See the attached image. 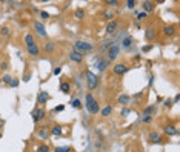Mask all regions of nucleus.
<instances>
[{
    "label": "nucleus",
    "mask_w": 180,
    "mask_h": 152,
    "mask_svg": "<svg viewBox=\"0 0 180 152\" xmlns=\"http://www.w3.org/2000/svg\"><path fill=\"white\" fill-rule=\"evenodd\" d=\"M85 108L91 115H96L97 112H100V106H98V101L94 98L92 94H86L85 97Z\"/></svg>",
    "instance_id": "f257e3e1"
},
{
    "label": "nucleus",
    "mask_w": 180,
    "mask_h": 152,
    "mask_svg": "<svg viewBox=\"0 0 180 152\" xmlns=\"http://www.w3.org/2000/svg\"><path fill=\"white\" fill-rule=\"evenodd\" d=\"M92 49H94V45H92V43L82 42V40H79V42L74 43V51H75V52H80L82 55H85L86 52H91Z\"/></svg>",
    "instance_id": "f03ea898"
},
{
    "label": "nucleus",
    "mask_w": 180,
    "mask_h": 152,
    "mask_svg": "<svg viewBox=\"0 0 180 152\" xmlns=\"http://www.w3.org/2000/svg\"><path fill=\"white\" fill-rule=\"evenodd\" d=\"M86 84H88L89 91H94V89L98 86V77L92 72V71H86Z\"/></svg>",
    "instance_id": "7ed1b4c3"
},
{
    "label": "nucleus",
    "mask_w": 180,
    "mask_h": 152,
    "mask_svg": "<svg viewBox=\"0 0 180 152\" xmlns=\"http://www.w3.org/2000/svg\"><path fill=\"white\" fill-rule=\"evenodd\" d=\"M120 54V46L119 45H112V46L108 49V52H106V55H108V61H112V60H115L117 57H119Z\"/></svg>",
    "instance_id": "20e7f679"
},
{
    "label": "nucleus",
    "mask_w": 180,
    "mask_h": 152,
    "mask_svg": "<svg viewBox=\"0 0 180 152\" xmlns=\"http://www.w3.org/2000/svg\"><path fill=\"white\" fill-rule=\"evenodd\" d=\"M128 66L125 63H115L114 66H112V72H114L115 75H123L125 72H128Z\"/></svg>",
    "instance_id": "39448f33"
},
{
    "label": "nucleus",
    "mask_w": 180,
    "mask_h": 152,
    "mask_svg": "<svg viewBox=\"0 0 180 152\" xmlns=\"http://www.w3.org/2000/svg\"><path fill=\"white\" fill-rule=\"evenodd\" d=\"M45 109H39V108H34V111L31 112V115H33V120H34V123H39L40 120H43L45 118Z\"/></svg>",
    "instance_id": "423d86ee"
},
{
    "label": "nucleus",
    "mask_w": 180,
    "mask_h": 152,
    "mask_svg": "<svg viewBox=\"0 0 180 152\" xmlns=\"http://www.w3.org/2000/svg\"><path fill=\"white\" fill-rule=\"evenodd\" d=\"M34 31L40 37H46V29H45V25L42 22H34Z\"/></svg>",
    "instance_id": "0eeeda50"
},
{
    "label": "nucleus",
    "mask_w": 180,
    "mask_h": 152,
    "mask_svg": "<svg viewBox=\"0 0 180 152\" xmlns=\"http://www.w3.org/2000/svg\"><path fill=\"white\" fill-rule=\"evenodd\" d=\"M94 66H96L98 71H105L108 66H109V61L106 59H96L94 60Z\"/></svg>",
    "instance_id": "6e6552de"
},
{
    "label": "nucleus",
    "mask_w": 180,
    "mask_h": 152,
    "mask_svg": "<svg viewBox=\"0 0 180 152\" xmlns=\"http://www.w3.org/2000/svg\"><path fill=\"white\" fill-rule=\"evenodd\" d=\"M68 57H69L71 61H74V63H82L83 61V55L80 54V52H75V51H71L68 54Z\"/></svg>",
    "instance_id": "1a4fd4ad"
},
{
    "label": "nucleus",
    "mask_w": 180,
    "mask_h": 152,
    "mask_svg": "<svg viewBox=\"0 0 180 152\" xmlns=\"http://www.w3.org/2000/svg\"><path fill=\"white\" fill-rule=\"evenodd\" d=\"M26 51H28V54L29 55H39L40 54V48H39V45L37 43H33V45H29V46H26Z\"/></svg>",
    "instance_id": "9d476101"
},
{
    "label": "nucleus",
    "mask_w": 180,
    "mask_h": 152,
    "mask_svg": "<svg viewBox=\"0 0 180 152\" xmlns=\"http://www.w3.org/2000/svg\"><path fill=\"white\" fill-rule=\"evenodd\" d=\"M149 141L152 143V145H159V143H162V135H160L159 132L152 131L149 134Z\"/></svg>",
    "instance_id": "9b49d317"
},
{
    "label": "nucleus",
    "mask_w": 180,
    "mask_h": 152,
    "mask_svg": "<svg viewBox=\"0 0 180 152\" xmlns=\"http://www.w3.org/2000/svg\"><path fill=\"white\" fill-rule=\"evenodd\" d=\"M117 28H119V23H117L115 20H111V22H108V25H106V32L108 34H114Z\"/></svg>",
    "instance_id": "f8f14e48"
},
{
    "label": "nucleus",
    "mask_w": 180,
    "mask_h": 152,
    "mask_svg": "<svg viewBox=\"0 0 180 152\" xmlns=\"http://www.w3.org/2000/svg\"><path fill=\"white\" fill-rule=\"evenodd\" d=\"M48 100H49L48 92L40 91V92H39V97H37V103H40V105H46V101H48Z\"/></svg>",
    "instance_id": "ddd939ff"
},
{
    "label": "nucleus",
    "mask_w": 180,
    "mask_h": 152,
    "mask_svg": "<svg viewBox=\"0 0 180 152\" xmlns=\"http://www.w3.org/2000/svg\"><path fill=\"white\" fill-rule=\"evenodd\" d=\"M142 8H143V12H146V14H148V12H151L152 9H154V3H152V2H143Z\"/></svg>",
    "instance_id": "4468645a"
},
{
    "label": "nucleus",
    "mask_w": 180,
    "mask_h": 152,
    "mask_svg": "<svg viewBox=\"0 0 180 152\" xmlns=\"http://www.w3.org/2000/svg\"><path fill=\"white\" fill-rule=\"evenodd\" d=\"M132 43H134L132 35H126V37H125V39L122 40V46H123V48H129Z\"/></svg>",
    "instance_id": "2eb2a0df"
},
{
    "label": "nucleus",
    "mask_w": 180,
    "mask_h": 152,
    "mask_svg": "<svg viewBox=\"0 0 180 152\" xmlns=\"http://www.w3.org/2000/svg\"><path fill=\"white\" fill-rule=\"evenodd\" d=\"M39 137L42 138V140H48V137H49V132L46 131V128H39Z\"/></svg>",
    "instance_id": "dca6fc26"
},
{
    "label": "nucleus",
    "mask_w": 180,
    "mask_h": 152,
    "mask_svg": "<svg viewBox=\"0 0 180 152\" xmlns=\"http://www.w3.org/2000/svg\"><path fill=\"white\" fill-rule=\"evenodd\" d=\"M156 37V31L152 29V28H148V29H145V39L146 40H152Z\"/></svg>",
    "instance_id": "f3484780"
},
{
    "label": "nucleus",
    "mask_w": 180,
    "mask_h": 152,
    "mask_svg": "<svg viewBox=\"0 0 180 152\" xmlns=\"http://www.w3.org/2000/svg\"><path fill=\"white\" fill-rule=\"evenodd\" d=\"M129 100H131V97H129L128 94H122V95L119 97V103L120 105H128Z\"/></svg>",
    "instance_id": "a211bd4d"
},
{
    "label": "nucleus",
    "mask_w": 180,
    "mask_h": 152,
    "mask_svg": "<svg viewBox=\"0 0 180 152\" xmlns=\"http://www.w3.org/2000/svg\"><path fill=\"white\" fill-rule=\"evenodd\" d=\"M165 134H168V135H177L179 131H177V128H174V126H166Z\"/></svg>",
    "instance_id": "6ab92c4d"
},
{
    "label": "nucleus",
    "mask_w": 180,
    "mask_h": 152,
    "mask_svg": "<svg viewBox=\"0 0 180 152\" xmlns=\"http://www.w3.org/2000/svg\"><path fill=\"white\" fill-rule=\"evenodd\" d=\"M111 112H112V106L106 105L105 108H103V109L100 111V115H102V117H108V115H109Z\"/></svg>",
    "instance_id": "aec40b11"
},
{
    "label": "nucleus",
    "mask_w": 180,
    "mask_h": 152,
    "mask_svg": "<svg viewBox=\"0 0 180 152\" xmlns=\"http://www.w3.org/2000/svg\"><path fill=\"white\" fill-rule=\"evenodd\" d=\"M54 48H56V45H54V42H48V43H45V52H52L54 51Z\"/></svg>",
    "instance_id": "412c9836"
},
{
    "label": "nucleus",
    "mask_w": 180,
    "mask_h": 152,
    "mask_svg": "<svg viewBox=\"0 0 180 152\" xmlns=\"http://www.w3.org/2000/svg\"><path fill=\"white\" fill-rule=\"evenodd\" d=\"M51 134L54 137H58V135H62V126H58V124H56L52 129H51Z\"/></svg>",
    "instance_id": "4be33fe9"
},
{
    "label": "nucleus",
    "mask_w": 180,
    "mask_h": 152,
    "mask_svg": "<svg viewBox=\"0 0 180 152\" xmlns=\"http://www.w3.org/2000/svg\"><path fill=\"white\" fill-rule=\"evenodd\" d=\"M174 32H175L174 26H165V28H163V34L165 35H174Z\"/></svg>",
    "instance_id": "5701e85b"
},
{
    "label": "nucleus",
    "mask_w": 180,
    "mask_h": 152,
    "mask_svg": "<svg viewBox=\"0 0 180 152\" xmlns=\"http://www.w3.org/2000/svg\"><path fill=\"white\" fill-rule=\"evenodd\" d=\"M60 91L63 92V94H69V91H71V86H69V83H60Z\"/></svg>",
    "instance_id": "b1692460"
},
{
    "label": "nucleus",
    "mask_w": 180,
    "mask_h": 152,
    "mask_svg": "<svg viewBox=\"0 0 180 152\" xmlns=\"http://www.w3.org/2000/svg\"><path fill=\"white\" fill-rule=\"evenodd\" d=\"M154 114H156V106H148V108L143 111V115H151L152 117Z\"/></svg>",
    "instance_id": "393cba45"
},
{
    "label": "nucleus",
    "mask_w": 180,
    "mask_h": 152,
    "mask_svg": "<svg viewBox=\"0 0 180 152\" xmlns=\"http://www.w3.org/2000/svg\"><path fill=\"white\" fill-rule=\"evenodd\" d=\"M73 149H71V146H57L56 149H54V152H71Z\"/></svg>",
    "instance_id": "a878e982"
},
{
    "label": "nucleus",
    "mask_w": 180,
    "mask_h": 152,
    "mask_svg": "<svg viewBox=\"0 0 180 152\" xmlns=\"http://www.w3.org/2000/svg\"><path fill=\"white\" fill-rule=\"evenodd\" d=\"M33 43H34V35L33 34H26L25 35V45L29 46V45H33Z\"/></svg>",
    "instance_id": "bb28decb"
},
{
    "label": "nucleus",
    "mask_w": 180,
    "mask_h": 152,
    "mask_svg": "<svg viewBox=\"0 0 180 152\" xmlns=\"http://www.w3.org/2000/svg\"><path fill=\"white\" fill-rule=\"evenodd\" d=\"M85 17V11L82 9V8H79V9H75V19H83Z\"/></svg>",
    "instance_id": "cd10ccee"
},
{
    "label": "nucleus",
    "mask_w": 180,
    "mask_h": 152,
    "mask_svg": "<svg viewBox=\"0 0 180 152\" xmlns=\"http://www.w3.org/2000/svg\"><path fill=\"white\" fill-rule=\"evenodd\" d=\"M71 106H73L74 109H80V108H82V103H80V100H77V98H75V100L71 101Z\"/></svg>",
    "instance_id": "c85d7f7f"
},
{
    "label": "nucleus",
    "mask_w": 180,
    "mask_h": 152,
    "mask_svg": "<svg viewBox=\"0 0 180 152\" xmlns=\"http://www.w3.org/2000/svg\"><path fill=\"white\" fill-rule=\"evenodd\" d=\"M10 32H11V29L8 28V26H3V28L0 29V34H2L3 37H6V35H10Z\"/></svg>",
    "instance_id": "c756f323"
},
{
    "label": "nucleus",
    "mask_w": 180,
    "mask_h": 152,
    "mask_svg": "<svg viewBox=\"0 0 180 152\" xmlns=\"http://www.w3.org/2000/svg\"><path fill=\"white\" fill-rule=\"evenodd\" d=\"M37 152H49V146L48 145H42L37 147Z\"/></svg>",
    "instance_id": "7c9ffc66"
},
{
    "label": "nucleus",
    "mask_w": 180,
    "mask_h": 152,
    "mask_svg": "<svg viewBox=\"0 0 180 152\" xmlns=\"http://www.w3.org/2000/svg\"><path fill=\"white\" fill-rule=\"evenodd\" d=\"M102 17H103L105 20H109V22H111V19H112V14H111L109 11H105V12L102 14Z\"/></svg>",
    "instance_id": "2f4dec72"
},
{
    "label": "nucleus",
    "mask_w": 180,
    "mask_h": 152,
    "mask_svg": "<svg viewBox=\"0 0 180 152\" xmlns=\"http://www.w3.org/2000/svg\"><path fill=\"white\" fill-rule=\"evenodd\" d=\"M142 122L148 124V123L152 122V117H151V115H143V117H142Z\"/></svg>",
    "instance_id": "473e14b6"
},
{
    "label": "nucleus",
    "mask_w": 180,
    "mask_h": 152,
    "mask_svg": "<svg viewBox=\"0 0 180 152\" xmlns=\"http://www.w3.org/2000/svg\"><path fill=\"white\" fill-rule=\"evenodd\" d=\"M134 6H136V0H128V2H126V8H128V9H132Z\"/></svg>",
    "instance_id": "72a5a7b5"
},
{
    "label": "nucleus",
    "mask_w": 180,
    "mask_h": 152,
    "mask_svg": "<svg viewBox=\"0 0 180 152\" xmlns=\"http://www.w3.org/2000/svg\"><path fill=\"white\" fill-rule=\"evenodd\" d=\"M12 82V77H11V75H3V83H6V84H10Z\"/></svg>",
    "instance_id": "f704fd0d"
},
{
    "label": "nucleus",
    "mask_w": 180,
    "mask_h": 152,
    "mask_svg": "<svg viewBox=\"0 0 180 152\" xmlns=\"http://www.w3.org/2000/svg\"><path fill=\"white\" fill-rule=\"evenodd\" d=\"M146 12H139V14H137V20H145L146 19Z\"/></svg>",
    "instance_id": "c9c22d12"
},
{
    "label": "nucleus",
    "mask_w": 180,
    "mask_h": 152,
    "mask_svg": "<svg viewBox=\"0 0 180 152\" xmlns=\"http://www.w3.org/2000/svg\"><path fill=\"white\" fill-rule=\"evenodd\" d=\"M52 74H54V75H60V74H62V68H60V66H57V68H54Z\"/></svg>",
    "instance_id": "e433bc0d"
},
{
    "label": "nucleus",
    "mask_w": 180,
    "mask_h": 152,
    "mask_svg": "<svg viewBox=\"0 0 180 152\" xmlns=\"http://www.w3.org/2000/svg\"><path fill=\"white\" fill-rule=\"evenodd\" d=\"M165 106H166V108H171V106H173V100H171V98H166V100H165Z\"/></svg>",
    "instance_id": "4c0bfd02"
},
{
    "label": "nucleus",
    "mask_w": 180,
    "mask_h": 152,
    "mask_svg": "<svg viewBox=\"0 0 180 152\" xmlns=\"http://www.w3.org/2000/svg\"><path fill=\"white\" fill-rule=\"evenodd\" d=\"M40 17H42V19H45V20H46V19H49V14H48L46 11H42V12H40Z\"/></svg>",
    "instance_id": "58836bf2"
},
{
    "label": "nucleus",
    "mask_w": 180,
    "mask_h": 152,
    "mask_svg": "<svg viewBox=\"0 0 180 152\" xmlns=\"http://www.w3.org/2000/svg\"><path fill=\"white\" fill-rule=\"evenodd\" d=\"M10 84H11V86H12V88H17V86H19V80H16V78H12V82H11Z\"/></svg>",
    "instance_id": "ea45409f"
},
{
    "label": "nucleus",
    "mask_w": 180,
    "mask_h": 152,
    "mask_svg": "<svg viewBox=\"0 0 180 152\" xmlns=\"http://www.w3.org/2000/svg\"><path fill=\"white\" fill-rule=\"evenodd\" d=\"M106 5H108V6H115V5H117V2H115V0H108Z\"/></svg>",
    "instance_id": "a19ab883"
},
{
    "label": "nucleus",
    "mask_w": 180,
    "mask_h": 152,
    "mask_svg": "<svg viewBox=\"0 0 180 152\" xmlns=\"http://www.w3.org/2000/svg\"><path fill=\"white\" fill-rule=\"evenodd\" d=\"M63 109H65V106H63V105H60V106H56V109H54V111H56V112H62Z\"/></svg>",
    "instance_id": "79ce46f5"
},
{
    "label": "nucleus",
    "mask_w": 180,
    "mask_h": 152,
    "mask_svg": "<svg viewBox=\"0 0 180 152\" xmlns=\"http://www.w3.org/2000/svg\"><path fill=\"white\" fill-rule=\"evenodd\" d=\"M0 66H2V69H3V71H6V69H8V63H6V61H3V63L0 65Z\"/></svg>",
    "instance_id": "37998d69"
},
{
    "label": "nucleus",
    "mask_w": 180,
    "mask_h": 152,
    "mask_svg": "<svg viewBox=\"0 0 180 152\" xmlns=\"http://www.w3.org/2000/svg\"><path fill=\"white\" fill-rule=\"evenodd\" d=\"M142 51H143V52H148V51H151V46H143V48H142Z\"/></svg>",
    "instance_id": "c03bdc74"
},
{
    "label": "nucleus",
    "mask_w": 180,
    "mask_h": 152,
    "mask_svg": "<svg viewBox=\"0 0 180 152\" xmlns=\"http://www.w3.org/2000/svg\"><path fill=\"white\" fill-rule=\"evenodd\" d=\"M128 114H129V109H123V111H122V115H123V117H126Z\"/></svg>",
    "instance_id": "a18cd8bd"
},
{
    "label": "nucleus",
    "mask_w": 180,
    "mask_h": 152,
    "mask_svg": "<svg viewBox=\"0 0 180 152\" xmlns=\"http://www.w3.org/2000/svg\"><path fill=\"white\" fill-rule=\"evenodd\" d=\"M179 98H180V95H179V94H177V95H175V97H174L173 103H179Z\"/></svg>",
    "instance_id": "49530a36"
}]
</instances>
